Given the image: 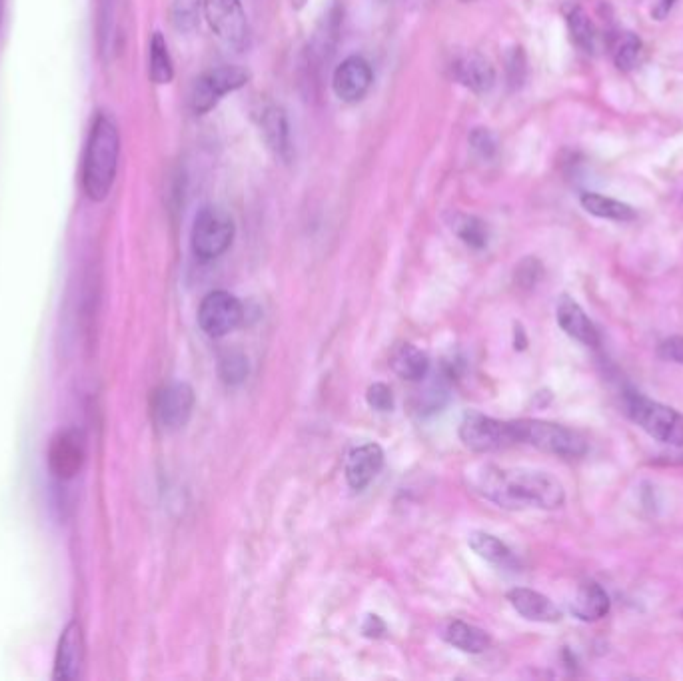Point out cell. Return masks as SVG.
Segmentation results:
<instances>
[{"label":"cell","mask_w":683,"mask_h":681,"mask_svg":"<svg viewBox=\"0 0 683 681\" xmlns=\"http://www.w3.org/2000/svg\"><path fill=\"white\" fill-rule=\"evenodd\" d=\"M244 318V308L240 300L226 292L214 290L204 296L198 308V326L210 338H222L230 334Z\"/></svg>","instance_id":"obj_9"},{"label":"cell","mask_w":683,"mask_h":681,"mask_svg":"<svg viewBox=\"0 0 683 681\" xmlns=\"http://www.w3.org/2000/svg\"><path fill=\"white\" fill-rule=\"evenodd\" d=\"M610 608H612V602H610L608 592L598 582H586L580 586L576 594V600L572 604V614L578 620L592 624V622L604 620L610 614Z\"/></svg>","instance_id":"obj_19"},{"label":"cell","mask_w":683,"mask_h":681,"mask_svg":"<svg viewBox=\"0 0 683 681\" xmlns=\"http://www.w3.org/2000/svg\"><path fill=\"white\" fill-rule=\"evenodd\" d=\"M86 460V440L76 428L56 434L48 448V470L60 482L74 480Z\"/></svg>","instance_id":"obj_10"},{"label":"cell","mask_w":683,"mask_h":681,"mask_svg":"<svg viewBox=\"0 0 683 681\" xmlns=\"http://www.w3.org/2000/svg\"><path fill=\"white\" fill-rule=\"evenodd\" d=\"M464 478L472 492L504 510H558L566 502L562 482L544 470L476 464Z\"/></svg>","instance_id":"obj_1"},{"label":"cell","mask_w":683,"mask_h":681,"mask_svg":"<svg viewBox=\"0 0 683 681\" xmlns=\"http://www.w3.org/2000/svg\"><path fill=\"white\" fill-rule=\"evenodd\" d=\"M84 664V636L82 626L72 620L62 630L54 658V680L72 681L80 676Z\"/></svg>","instance_id":"obj_14"},{"label":"cell","mask_w":683,"mask_h":681,"mask_svg":"<svg viewBox=\"0 0 683 681\" xmlns=\"http://www.w3.org/2000/svg\"><path fill=\"white\" fill-rule=\"evenodd\" d=\"M542 274H544V268H542L540 260H536V258H526V260H522V262L518 264V268H516V284H518L520 288L530 290V288H534V286L540 282Z\"/></svg>","instance_id":"obj_33"},{"label":"cell","mask_w":683,"mask_h":681,"mask_svg":"<svg viewBox=\"0 0 683 681\" xmlns=\"http://www.w3.org/2000/svg\"><path fill=\"white\" fill-rule=\"evenodd\" d=\"M382 468H384V450L374 442L362 444L348 454L346 480L350 488L364 490L366 486L372 484V480L380 474Z\"/></svg>","instance_id":"obj_17"},{"label":"cell","mask_w":683,"mask_h":681,"mask_svg":"<svg viewBox=\"0 0 683 681\" xmlns=\"http://www.w3.org/2000/svg\"><path fill=\"white\" fill-rule=\"evenodd\" d=\"M644 44L642 38L630 30L618 32L612 40V58L616 62V66L624 72L636 68V64L640 62Z\"/></svg>","instance_id":"obj_28"},{"label":"cell","mask_w":683,"mask_h":681,"mask_svg":"<svg viewBox=\"0 0 683 681\" xmlns=\"http://www.w3.org/2000/svg\"><path fill=\"white\" fill-rule=\"evenodd\" d=\"M258 126L262 132V138L266 146L272 150V154L284 162L292 160V140H290V124L286 118V112L276 106L268 104L260 110Z\"/></svg>","instance_id":"obj_16"},{"label":"cell","mask_w":683,"mask_h":681,"mask_svg":"<svg viewBox=\"0 0 683 681\" xmlns=\"http://www.w3.org/2000/svg\"><path fill=\"white\" fill-rule=\"evenodd\" d=\"M568 28H570V36L574 40V44L588 52L594 54L598 48V30L594 20L590 18V14L582 8V6H574L568 12Z\"/></svg>","instance_id":"obj_26"},{"label":"cell","mask_w":683,"mask_h":681,"mask_svg":"<svg viewBox=\"0 0 683 681\" xmlns=\"http://www.w3.org/2000/svg\"><path fill=\"white\" fill-rule=\"evenodd\" d=\"M120 158V132L112 116L98 112L82 158V188L92 202H102L108 198Z\"/></svg>","instance_id":"obj_2"},{"label":"cell","mask_w":683,"mask_h":681,"mask_svg":"<svg viewBox=\"0 0 683 681\" xmlns=\"http://www.w3.org/2000/svg\"><path fill=\"white\" fill-rule=\"evenodd\" d=\"M250 80V72L238 64L216 66L196 78L190 90V110L194 114L210 112L222 96L240 90Z\"/></svg>","instance_id":"obj_6"},{"label":"cell","mask_w":683,"mask_h":681,"mask_svg":"<svg viewBox=\"0 0 683 681\" xmlns=\"http://www.w3.org/2000/svg\"><path fill=\"white\" fill-rule=\"evenodd\" d=\"M470 548L486 562L502 566V568H514L516 566V558L512 554V550L496 536L486 534V532H472L468 538Z\"/></svg>","instance_id":"obj_24"},{"label":"cell","mask_w":683,"mask_h":681,"mask_svg":"<svg viewBox=\"0 0 683 681\" xmlns=\"http://www.w3.org/2000/svg\"><path fill=\"white\" fill-rule=\"evenodd\" d=\"M218 372L226 384L236 386V384L244 382V378L248 376V360L240 352H228L220 358Z\"/></svg>","instance_id":"obj_29"},{"label":"cell","mask_w":683,"mask_h":681,"mask_svg":"<svg viewBox=\"0 0 683 681\" xmlns=\"http://www.w3.org/2000/svg\"><path fill=\"white\" fill-rule=\"evenodd\" d=\"M450 228L452 232L464 242L468 244L470 248H476V250H482L488 246V240H490V230H488V224L474 216V214H464V212H454L450 216Z\"/></svg>","instance_id":"obj_25"},{"label":"cell","mask_w":683,"mask_h":681,"mask_svg":"<svg viewBox=\"0 0 683 681\" xmlns=\"http://www.w3.org/2000/svg\"><path fill=\"white\" fill-rule=\"evenodd\" d=\"M196 396L192 386L184 382H174L164 386L154 398V416L164 430H180L188 424Z\"/></svg>","instance_id":"obj_11"},{"label":"cell","mask_w":683,"mask_h":681,"mask_svg":"<svg viewBox=\"0 0 683 681\" xmlns=\"http://www.w3.org/2000/svg\"><path fill=\"white\" fill-rule=\"evenodd\" d=\"M464 2H476V0H464Z\"/></svg>","instance_id":"obj_39"},{"label":"cell","mask_w":683,"mask_h":681,"mask_svg":"<svg viewBox=\"0 0 683 681\" xmlns=\"http://www.w3.org/2000/svg\"><path fill=\"white\" fill-rule=\"evenodd\" d=\"M580 204L592 216L614 220V222H632L638 216V212L630 204L620 202V200L610 198V196H604V194H598V192H584L580 196Z\"/></svg>","instance_id":"obj_21"},{"label":"cell","mask_w":683,"mask_h":681,"mask_svg":"<svg viewBox=\"0 0 683 681\" xmlns=\"http://www.w3.org/2000/svg\"><path fill=\"white\" fill-rule=\"evenodd\" d=\"M390 364H392L394 372L408 382L424 380L428 370H430V358L426 356V352H422L420 348H416L412 344H404V346L396 348Z\"/></svg>","instance_id":"obj_22"},{"label":"cell","mask_w":683,"mask_h":681,"mask_svg":"<svg viewBox=\"0 0 683 681\" xmlns=\"http://www.w3.org/2000/svg\"><path fill=\"white\" fill-rule=\"evenodd\" d=\"M202 12L210 30L228 48L242 50L248 46L250 28L242 0H204Z\"/></svg>","instance_id":"obj_8"},{"label":"cell","mask_w":683,"mask_h":681,"mask_svg":"<svg viewBox=\"0 0 683 681\" xmlns=\"http://www.w3.org/2000/svg\"><path fill=\"white\" fill-rule=\"evenodd\" d=\"M118 20L114 0H100L98 10V46L102 56H112L118 48Z\"/></svg>","instance_id":"obj_27"},{"label":"cell","mask_w":683,"mask_h":681,"mask_svg":"<svg viewBox=\"0 0 683 681\" xmlns=\"http://www.w3.org/2000/svg\"><path fill=\"white\" fill-rule=\"evenodd\" d=\"M556 318L560 328L574 340L584 346L598 348L602 344V336L596 324L590 320L586 310L568 294H564L556 306Z\"/></svg>","instance_id":"obj_15"},{"label":"cell","mask_w":683,"mask_h":681,"mask_svg":"<svg viewBox=\"0 0 683 681\" xmlns=\"http://www.w3.org/2000/svg\"><path fill=\"white\" fill-rule=\"evenodd\" d=\"M470 146L482 160H494L500 152L496 134L490 128H482V126L470 132Z\"/></svg>","instance_id":"obj_31"},{"label":"cell","mask_w":683,"mask_h":681,"mask_svg":"<svg viewBox=\"0 0 683 681\" xmlns=\"http://www.w3.org/2000/svg\"><path fill=\"white\" fill-rule=\"evenodd\" d=\"M674 2H676V0H660V2L656 4V8L652 10V14H654L658 20H664V18L670 14Z\"/></svg>","instance_id":"obj_36"},{"label":"cell","mask_w":683,"mask_h":681,"mask_svg":"<svg viewBox=\"0 0 683 681\" xmlns=\"http://www.w3.org/2000/svg\"><path fill=\"white\" fill-rule=\"evenodd\" d=\"M506 74H508V82L512 88H520L524 84L526 74H528V60H526V54L520 46H516L508 52Z\"/></svg>","instance_id":"obj_32"},{"label":"cell","mask_w":683,"mask_h":681,"mask_svg":"<svg viewBox=\"0 0 683 681\" xmlns=\"http://www.w3.org/2000/svg\"><path fill=\"white\" fill-rule=\"evenodd\" d=\"M508 602L512 608L530 622L540 624H558L562 620L560 608L544 594L528 588H516L508 594Z\"/></svg>","instance_id":"obj_18"},{"label":"cell","mask_w":683,"mask_h":681,"mask_svg":"<svg viewBox=\"0 0 683 681\" xmlns=\"http://www.w3.org/2000/svg\"><path fill=\"white\" fill-rule=\"evenodd\" d=\"M624 408L628 418L650 438L683 454V416L678 410L638 392L626 394Z\"/></svg>","instance_id":"obj_3"},{"label":"cell","mask_w":683,"mask_h":681,"mask_svg":"<svg viewBox=\"0 0 683 681\" xmlns=\"http://www.w3.org/2000/svg\"><path fill=\"white\" fill-rule=\"evenodd\" d=\"M148 76L154 84H170L174 78V62L162 32H154L148 44Z\"/></svg>","instance_id":"obj_23"},{"label":"cell","mask_w":683,"mask_h":681,"mask_svg":"<svg viewBox=\"0 0 683 681\" xmlns=\"http://www.w3.org/2000/svg\"><path fill=\"white\" fill-rule=\"evenodd\" d=\"M368 406L376 412H390L394 408V394L386 384H372L366 392Z\"/></svg>","instance_id":"obj_34"},{"label":"cell","mask_w":683,"mask_h":681,"mask_svg":"<svg viewBox=\"0 0 683 681\" xmlns=\"http://www.w3.org/2000/svg\"><path fill=\"white\" fill-rule=\"evenodd\" d=\"M2 12H4V0H0V22H2Z\"/></svg>","instance_id":"obj_38"},{"label":"cell","mask_w":683,"mask_h":681,"mask_svg":"<svg viewBox=\"0 0 683 681\" xmlns=\"http://www.w3.org/2000/svg\"><path fill=\"white\" fill-rule=\"evenodd\" d=\"M234 218L220 206H204L192 224L190 244L196 258L208 262L220 258L234 240Z\"/></svg>","instance_id":"obj_5"},{"label":"cell","mask_w":683,"mask_h":681,"mask_svg":"<svg viewBox=\"0 0 683 681\" xmlns=\"http://www.w3.org/2000/svg\"><path fill=\"white\" fill-rule=\"evenodd\" d=\"M518 444L534 446L560 458H582L588 452V440L562 424L546 420H514Z\"/></svg>","instance_id":"obj_4"},{"label":"cell","mask_w":683,"mask_h":681,"mask_svg":"<svg viewBox=\"0 0 683 681\" xmlns=\"http://www.w3.org/2000/svg\"><path fill=\"white\" fill-rule=\"evenodd\" d=\"M442 638L454 646L456 650L464 652V654H482L490 648L492 640L488 636L486 630L478 628V626H472V624H466V622H450L444 632H442Z\"/></svg>","instance_id":"obj_20"},{"label":"cell","mask_w":683,"mask_h":681,"mask_svg":"<svg viewBox=\"0 0 683 681\" xmlns=\"http://www.w3.org/2000/svg\"><path fill=\"white\" fill-rule=\"evenodd\" d=\"M204 0H174L172 4V20L178 30H192L198 24V16Z\"/></svg>","instance_id":"obj_30"},{"label":"cell","mask_w":683,"mask_h":681,"mask_svg":"<svg viewBox=\"0 0 683 681\" xmlns=\"http://www.w3.org/2000/svg\"><path fill=\"white\" fill-rule=\"evenodd\" d=\"M450 68L454 80L476 94H486L496 84V68L484 54L476 50L458 54Z\"/></svg>","instance_id":"obj_13"},{"label":"cell","mask_w":683,"mask_h":681,"mask_svg":"<svg viewBox=\"0 0 683 681\" xmlns=\"http://www.w3.org/2000/svg\"><path fill=\"white\" fill-rule=\"evenodd\" d=\"M374 82V72L364 56L352 54L334 70L332 88L342 102H360Z\"/></svg>","instance_id":"obj_12"},{"label":"cell","mask_w":683,"mask_h":681,"mask_svg":"<svg viewBox=\"0 0 683 681\" xmlns=\"http://www.w3.org/2000/svg\"><path fill=\"white\" fill-rule=\"evenodd\" d=\"M290 2H292V8H294V10H302V8L306 6L308 0H290Z\"/></svg>","instance_id":"obj_37"},{"label":"cell","mask_w":683,"mask_h":681,"mask_svg":"<svg viewBox=\"0 0 683 681\" xmlns=\"http://www.w3.org/2000/svg\"><path fill=\"white\" fill-rule=\"evenodd\" d=\"M460 440L478 454L498 452L518 444L514 422H502L480 412H468L462 418Z\"/></svg>","instance_id":"obj_7"},{"label":"cell","mask_w":683,"mask_h":681,"mask_svg":"<svg viewBox=\"0 0 683 681\" xmlns=\"http://www.w3.org/2000/svg\"><path fill=\"white\" fill-rule=\"evenodd\" d=\"M658 354H660V358H664V360H668V362H674V364L683 366V336L666 338V340L660 344Z\"/></svg>","instance_id":"obj_35"}]
</instances>
